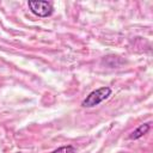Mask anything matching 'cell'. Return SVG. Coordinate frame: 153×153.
Listing matches in <instances>:
<instances>
[{"mask_svg": "<svg viewBox=\"0 0 153 153\" xmlns=\"http://www.w3.org/2000/svg\"><path fill=\"white\" fill-rule=\"evenodd\" d=\"M49 153H75V148L71 145H67V146H61Z\"/></svg>", "mask_w": 153, "mask_h": 153, "instance_id": "obj_4", "label": "cell"}, {"mask_svg": "<svg viewBox=\"0 0 153 153\" xmlns=\"http://www.w3.org/2000/svg\"><path fill=\"white\" fill-rule=\"evenodd\" d=\"M27 6L35 16L41 17V18L49 17L54 12V7L51 2L44 1V0H30L27 2Z\"/></svg>", "mask_w": 153, "mask_h": 153, "instance_id": "obj_2", "label": "cell"}, {"mask_svg": "<svg viewBox=\"0 0 153 153\" xmlns=\"http://www.w3.org/2000/svg\"><path fill=\"white\" fill-rule=\"evenodd\" d=\"M149 129H151V123H143V124L139 126L134 131H131V133H130L129 139H131V140L140 139V137H142L145 134H147Z\"/></svg>", "mask_w": 153, "mask_h": 153, "instance_id": "obj_3", "label": "cell"}, {"mask_svg": "<svg viewBox=\"0 0 153 153\" xmlns=\"http://www.w3.org/2000/svg\"><path fill=\"white\" fill-rule=\"evenodd\" d=\"M111 94V88L109 86H103L99 87L92 92H90L86 98L81 102V105L84 108H93L98 104H100L103 100H105L106 98H109V96Z\"/></svg>", "mask_w": 153, "mask_h": 153, "instance_id": "obj_1", "label": "cell"}]
</instances>
